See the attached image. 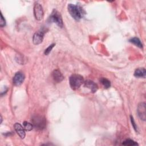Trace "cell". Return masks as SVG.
Segmentation results:
<instances>
[{
	"instance_id": "6da1fadb",
	"label": "cell",
	"mask_w": 146,
	"mask_h": 146,
	"mask_svg": "<svg viewBox=\"0 0 146 146\" xmlns=\"http://www.w3.org/2000/svg\"><path fill=\"white\" fill-rule=\"evenodd\" d=\"M68 11L71 17L76 21H79L83 16V10L77 5L69 4L68 5Z\"/></svg>"
},
{
	"instance_id": "7a4b0ae2",
	"label": "cell",
	"mask_w": 146,
	"mask_h": 146,
	"mask_svg": "<svg viewBox=\"0 0 146 146\" xmlns=\"http://www.w3.org/2000/svg\"><path fill=\"white\" fill-rule=\"evenodd\" d=\"M84 83L82 76L78 74H73L70 77V85L72 89L75 90L78 89Z\"/></svg>"
},
{
	"instance_id": "3957f363",
	"label": "cell",
	"mask_w": 146,
	"mask_h": 146,
	"mask_svg": "<svg viewBox=\"0 0 146 146\" xmlns=\"http://www.w3.org/2000/svg\"><path fill=\"white\" fill-rule=\"evenodd\" d=\"M48 21L50 22H52L55 23L59 27L62 28L63 26V23L62 16L56 10L54 9L52 11L49 18Z\"/></svg>"
},
{
	"instance_id": "277c9868",
	"label": "cell",
	"mask_w": 146,
	"mask_h": 146,
	"mask_svg": "<svg viewBox=\"0 0 146 146\" xmlns=\"http://www.w3.org/2000/svg\"><path fill=\"white\" fill-rule=\"evenodd\" d=\"M34 15L35 19L40 21L43 18V10L42 5L39 3H36L34 6Z\"/></svg>"
},
{
	"instance_id": "5b68a950",
	"label": "cell",
	"mask_w": 146,
	"mask_h": 146,
	"mask_svg": "<svg viewBox=\"0 0 146 146\" xmlns=\"http://www.w3.org/2000/svg\"><path fill=\"white\" fill-rule=\"evenodd\" d=\"M33 125L36 127V128L42 129L44 128L45 127L46 122L44 118L40 116H36L33 119Z\"/></svg>"
},
{
	"instance_id": "8992f818",
	"label": "cell",
	"mask_w": 146,
	"mask_h": 146,
	"mask_svg": "<svg viewBox=\"0 0 146 146\" xmlns=\"http://www.w3.org/2000/svg\"><path fill=\"white\" fill-rule=\"evenodd\" d=\"M145 103L144 102L140 103L137 107V113L141 120L145 121L146 119V112H145Z\"/></svg>"
},
{
	"instance_id": "52a82bcc",
	"label": "cell",
	"mask_w": 146,
	"mask_h": 146,
	"mask_svg": "<svg viewBox=\"0 0 146 146\" xmlns=\"http://www.w3.org/2000/svg\"><path fill=\"white\" fill-rule=\"evenodd\" d=\"M24 79H25V76L23 74H22L21 72H18L14 76V78L13 79V84L16 86H20L23 83Z\"/></svg>"
},
{
	"instance_id": "ba28073f",
	"label": "cell",
	"mask_w": 146,
	"mask_h": 146,
	"mask_svg": "<svg viewBox=\"0 0 146 146\" xmlns=\"http://www.w3.org/2000/svg\"><path fill=\"white\" fill-rule=\"evenodd\" d=\"M44 32L42 31H38L36 32L33 37V42L35 44H39L41 43L43 39Z\"/></svg>"
},
{
	"instance_id": "9c48e42d",
	"label": "cell",
	"mask_w": 146,
	"mask_h": 146,
	"mask_svg": "<svg viewBox=\"0 0 146 146\" xmlns=\"http://www.w3.org/2000/svg\"><path fill=\"white\" fill-rule=\"evenodd\" d=\"M14 129L21 139H23L25 137V132L23 127H22L19 123H16L14 125Z\"/></svg>"
},
{
	"instance_id": "30bf717a",
	"label": "cell",
	"mask_w": 146,
	"mask_h": 146,
	"mask_svg": "<svg viewBox=\"0 0 146 146\" xmlns=\"http://www.w3.org/2000/svg\"><path fill=\"white\" fill-rule=\"evenodd\" d=\"M84 83V86L88 88V89H90L92 93L95 92L98 90V85L95 83H94L93 81L88 80L86 81Z\"/></svg>"
},
{
	"instance_id": "8fae6325",
	"label": "cell",
	"mask_w": 146,
	"mask_h": 146,
	"mask_svg": "<svg viewBox=\"0 0 146 146\" xmlns=\"http://www.w3.org/2000/svg\"><path fill=\"white\" fill-rule=\"evenodd\" d=\"M52 75L54 81H55L57 83H59L62 82L64 79V76H63L62 74L60 72V71L59 70H57V69L53 71Z\"/></svg>"
},
{
	"instance_id": "7c38bea8",
	"label": "cell",
	"mask_w": 146,
	"mask_h": 146,
	"mask_svg": "<svg viewBox=\"0 0 146 146\" xmlns=\"http://www.w3.org/2000/svg\"><path fill=\"white\" fill-rule=\"evenodd\" d=\"M145 74L146 71L144 68H138L134 72V76L137 78H145Z\"/></svg>"
},
{
	"instance_id": "4fadbf2b",
	"label": "cell",
	"mask_w": 146,
	"mask_h": 146,
	"mask_svg": "<svg viewBox=\"0 0 146 146\" xmlns=\"http://www.w3.org/2000/svg\"><path fill=\"white\" fill-rule=\"evenodd\" d=\"M129 42L140 48H143V44L138 38H136V37L132 38L131 39H129Z\"/></svg>"
},
{
	"instance_id": "5bb4252c",
	"label": "cell",
	"mask_w": 146,
	"mask_h": 146,
	"mask_svg": "<svg viewBox=\"0 0 146 146\" xmlns=\"http://www.w3.org/2000/svg\"><path fill=\"white\" fill-rule=\"evenodd\" d=\"M100 83L102 84V85L104 86L105 88H108L111 86V83L110 80H108L107 79L104 78H102L100 79Z\"/></svg>"
},
{
	"instance_id": "9a60e30c",
	"label": "cell",
	"mask_w": 146,
	"mask_h": 146,
	"mask_svg": "<svg viewBox=\"0 0 146 146\" xmlns=\"http://www.w3.org/2000/svg\"><path fill=\"white\" fill-rule=\"evenodd\" d=\"M23 127L24 128V129L26 131H30L31 130H32V129L33 128V124H31V123L27 122V121H24L23 123Z\"/></svg>"
},
{
	"instance_id": "2e32d148",
	"label": "cell",
	"mask_w": 146,
	"mask_h": 146,
	"mask_svg": "<svg viewBox=\"0 0 146 146\" xmlns=\"http://www.w3.org/2000/svg\"><path fill=\"white\" fill-rule=\"evenodd\" d=\"M122 144L124 145H138V144L136 142H135L133 140H131V139H127V140H124Z\"/></svg>"
},
{
	"instance_id": "e0dca14e",
	"label": "cell",
	"mask_w": 146,
	"mask_h": 146,
	"mask_svg": "<svg viewBox=\"0 0 146 146\" xmlns=\"http://www.w3.org/2000/svg\"><path fill=\"white\" fill-rule=\"evenodd\" d=\"M55 44H54V43H52V44H50L45 50H44V54L45 55H48L50 52H51V50L52 49V48L54 47V46H55Z\"/></svg>"
},
{
	"instance_id": "ac0fdd59",
	"label": "cell",
	"mask_w": 146,
	"mask_h": 146,
	"mask_svg": "<svg viewBox=\"0 0 146 146\" xmlns=\"http://www.w3.org/2000/svg\"><path fill=\"white\" fill-rule=\"evenodd\" d=\"M6 25V21L2 15V14H1V21H0V26L1 27H3Z\"/></svg>"
},
{
	"instance_id": "d6986e66",
	"label": "cell",
	"mask_w": 146,
	"mask_h": 146,
	"mask_svg": "<svg viewBox=\"0 0 146 146\" xmlns=\"http://www.w3.org/2000/svg\"><path fill=\"white\" fill-rule=\"evenodd\" d=\"M131 123H132V125L134 128V129L136 131H137V126L136 125L135 121H134V120H133V118L132 116H131Z\"/></svg>"
}]
</instances>
